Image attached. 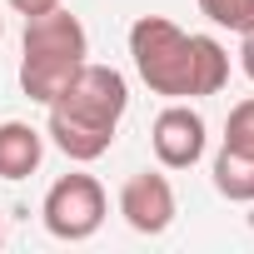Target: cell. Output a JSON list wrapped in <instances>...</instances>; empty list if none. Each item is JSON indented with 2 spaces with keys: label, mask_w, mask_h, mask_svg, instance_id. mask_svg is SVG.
<instances>
[{
  "label": "cell",
  "mask_w": 254,
  "mask_h": 254,
  "mask_svg": "<svg viewBox=\"0 0 254 254\" xmlns=\"http://www.w3.org/2000/svg\"><path fill=\"white\" fill-rule=\"evenodd\" d=\"M0 35H5V15H0Z\"/></svg>",
  "instance_id": "4fadbf2b"
},
{
  "label": "cell",
  "mask_w": 254,
  "mask_h": 254,
  "mask_svg": "<svg viewBox=\"0 0 254 254\" xmlns=\"http://www.w3.org/2000/svg\"><path fill=\"white\" fill-rule=\"evenodd\" d=\"M45 160V135L25 120L0 125V180H30Z\"/></svg>",
  "instance_id": "52a82bcc"
},
{
  "label": "cell",
  "mask_w": 254,
  "mask_h": 254,
  "mask_svg": "<svg viewBox=\"0 0 254 254\" xmlns=\"http://www.w3.org/2000/svg\"><path fill=\"white\" fill-rule=\"evenodd\" d=\"M120 214H125V224H130L135 234H165L175 224V214H180L170 175H160V170L130 175L125 190H120Z\"/></svg>",
  "instance_id": "8992f818"
},
{
  "label": "cell",
  "mask_w": 254,
  "mask_h": 254,
  "mask_svg": "<svg viewBox=\"0 0 254 254\" xmlns=\"http://www.w3.org/2000/svg\"><path fill=\"white\" fill-rule=\"evenodd\" d=\"M45 110H50L45 135L55 140V150L75 165H90V160L110 155V145L120 135V120L130 110V85H125V75L115 65L85 60Z\"/></svg>",
  "instance_id": "7a4b0ae2"
},
{
  "label": "cell",
  "mask_w": 254,
  "mask_h": 254,
  "mask_svg": "<svg viewBox=\"0 0 254 254\" xmlns=\"http://www.w3.org/2000/svg\"><path fill=\"white\" fill-rule=\"evenodd\" d=\"M105 214H110L105 185H100L95 175H80V170H75V175H60V180L45 190V204H40L45 229H50L55 239H65V244H80V239L100 234Z\"/></svg>",
  "instance_id": "277c9868"
},
{
  "label": "cell",
  "mask_w": 254,
  "mask_h": 254,
  "mask_svg": "<svg viewBox=\"0 0 254 254\" xmlns=\"http://www.w3.org/2000/svg\"><path fill=\"white\" fill-rule=\"evenodd\" d=\"M214 190L234 204H254V150L219 145L214 155Z\"/></svg>",
  "instance_id": "ba28073f"
},
{
  "label": "cell",
  "mask_w": 254,
  "mask_h": 254,
  "mask_svg": "<svg viewBox=\"0 0 254 254\" xmlns=\"http://www.w3.org/2000/svg\"><path fill=\"white\" fill-rule=\"evenodd\" d=\"M5 5H10L15 15H25V20H30V15H45V10H55V5H65V0H5Z\"/></svg>",
  "instance_id": "8fae6325"
},
{
  "label": "cell",
  "mask_w": 254,
  "mask_h": 254,
  "mask_svg": "<svg viewBox=\"0 0 254 254\" xmlns=\"http://www.w3.org/2000/svg\"><path fill=\"white\" fill-rule=\"evenodd\" d=\"M199 15L219 30L244 35V30H254V0H199Z\"/></svg>",
  "instance_id": "9c48e42d"
},
{
  "label": "cell",
  "mask_w": 254,
  "mask_h": 254,
  "mask_svg": "<svg viewBox=\"0 0 254 254\" xmlns=\"http://www.w3.org/2000/svg\"><path fill=\"white\" fill-rule=\"evenodd\" d=\"M130 60L150 95L209 100L229 85V50L214 35H190L165 15H140L130 25Z\"/></svg>",
  "instance_id": "6da1fadb"
},
{
  "label": "cell",
  "mask_w": 254,
  "mask_h": 254,
  "mask_svg": "<svg viewBox=\"0 0 254 254\" xmlns=\"http://www.w3.org/2000/svg\"><path fill=\"white\" fill-rule=\"evenodd\" d=\"M224 145H234V150H254V95L239 100V105L229 110V120H224Z\"/></svg>",
  "instance_id": "30bf717a"
},
{
  "label": "cell",
  "mask_w": 254,
  "mask_h": 254,
  "mask_svg": "<svg viewBox=\"0 0 254 254\" xmlns=\"http://www.w3.org/2000/svg\"><path fill=\"white\" fill-rule=\"evenodd\" d=\"M0 239H5V224H0Z\"/></svg>",
  "instance_id": "5bb4252c"
},
{
  "label": "cell",
  "mask_w": 254,
  "mask_h": 254,
  "mask_svg": "<svg viewBox=\"0 0 254 254\" xmlns=\"http://www.w3.org/2000/svg\"><path fill=\"white\" fill-rule=\"evenodd\" d=\"M90 60V35L85 25L55 5L45 15H30L25 20V40H20V90L35 100V105H50L60 95V85Z\"/></svg>",
  "instance_id": "3957f363"
},
{
  "label": "cell",
  "mask_w": 254,
  "mask_h": 254,
  "mask_svg": "<svg viewBox=\"0 0 254 254\" xmlns=\"http://www.w3.org/2000/svg\"><path fill=\"white\" fill-rule=\"evenodd\" d=\"M150 145H155V160L160 170H190L204 160V145H209V125L204 115L190 105V100H170L155 125H150Z\"/></svg>",
  "instance_id": "5b68a950"
},
{
  "label": "cell",
  "mask_w": 254,
  "mask_h": 254,
  "mask_svg": "<svg viewBox=\"0 0 254 254\" xmlns=\"http://www.w3.org/2000/svg\"><path fill=\"white\" fill-rule=\"evenodd\" d=\"M239 70L254 80V30H244V35H239Z\"/></svg>",
  "instance_id": "7c38bea8"
}]
</instances>
